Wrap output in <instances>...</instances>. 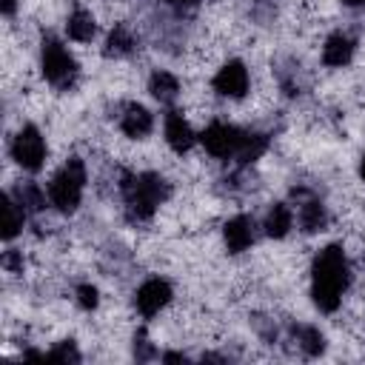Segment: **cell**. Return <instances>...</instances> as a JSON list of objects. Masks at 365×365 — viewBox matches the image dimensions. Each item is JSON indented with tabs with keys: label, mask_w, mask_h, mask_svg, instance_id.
Listing matches in <instances>:
<instances>
[{
	"label": "cell",
	"mask_w": 365,
	"mask_h": 365,
	"mask_svg": "<svg viewBox=\"0 0 365 365\" xmlns=\"http://www.w3.org/2000/svg\"><path fill=\"white\" fill-rule=\"evenodd\" d=\"M14 197H17V202H20L23 208H31V211H37V208L46 205V200H43V194H40L37 185H23V188H17Z\"/></svg>",
	"instance_id": "ffe728a7"
},
{
	"label": "cell",
	"mask_w": 365,
	"mask_h": 365,
	"mask_svg": "<svg viewBox=\"0 0 365 365\" xmlns=\"http://www.w3.org/2000/svg\"><path fill=\"white\" fill-rule=\"evenodd\" d=\"M148 88H151V94H154L160 103H168V100H174L177 91H180V80H177L171 71H154Z\"/></svg>",
	"instance_id": "9a60e30c"
},
{
	"label": "cell",
	"mask_w": 365,
	"mask_h": 365,
	"mask_svg": "<svg viewBox=\"0 0 365 365\" xmlns=\"http://www.w3.org/2000/svg\"><path fill=\"white\" fill-rule=\"evenodd\" d=\"M134 46V37L128 34L125 26H114V31L108 34V54H128Z\"/></svg>",
	"instance_id": "d6986e66"
},
{
	"label": "cell",
	"mask_w": 365,
	"mask_h": 365,
	"mask_svg": "<svg viewBox=\"0 0 365 365\" xmlns=\"http://www.w3.org/2000/svg\"><path fill=\"white\" fill-rule=\"evenodd\" d=\"M123 191H125V200H128V208L137 220H145L154 214V208L163 202L165 197V182L157 177V174H140V177H131L123 182Z\"/></svg>",
	"instance_id": "3957f363"
},
{
	"label": "cell",
	"mask_w": 365,
	"mask_h": 365,
	"mask_svg": "<svg viewBox=\"0 0 365 365\" xmlns=\"http://www.w3.org/2000/svg\"><path fill=\"white\" fill-rule=\"evenodd\" d=\"M242 131L228 125V123H211L205 131H202V145L208 154L214 157H237L240 145H242Z\"/></svg>",
	"instance_id": "8992f818"
},
{
	"label": "cell",
	"mask_w": 365,
	"mask_h": 365,
	"mask_svg": "<svg viewBox=\"0 0 365 365\" xmlns=\"http://www.w3.org/2000/svg\"><path fill=\"white\" fill-rule=\"evenodd\" d=\"M0 9H3V14L9 17V14H14V9H17V0H0Z\"/></svg>",
	"instance_id": "d4e9b609"
},
{
	"label": "cell",
	"mask_w": 365,
	"mask_h": 365,
	"mask_svg": "<svg viewBox=\"0 0 365 365\" xmlns=\"http://www.w3.org/2000/svg\"><path fill=\"white\" fill-rule=\"evenodd\" d=\"M299 222H302V228L305 231H319L322 225H325V208L319 205V202H305L302 208H299Z\"/></svg>",
	"instance_id": "e0dca14e"
},
{
	"label": "cell",
	"mask_w": 365,
	"mask_h": 365,
	"mask_svg": "<svg viewBox=\"0 0 365 365\" xmlns=\"http://www.w3.org/2000/svg\"><path fill=\"white\" fill-rule=\"evenodd\" d=\"M214 88L222 97H242L248 91V71H245V66L240 60L225 63L217 71V77H214Z\"/></svg>",
	"instance_id": "ba28073f"
},
{
	"label": "cell",
	"mask_w": 365,
	"mask_h": 365,
	"mask_svg": "<svg viewBox=\"0 0 365 365\" xmlns=\"http://www.w3.org/2000/svg\"><path fill=\"white\" fill-rule=\"evenodd\" d=\"M77 302L83 308H94L97 305V288L94 285H80L77 288Z\"/></svg>",
	"instance_id": "603a6c76"
},
{
	"label": "cell",
	"mask_w": 365,
	"mask_h": 365,
	"mask_svg": "<svg viewBox=\"0 0 365 365\" xmlns=\"http://www.w3.org/2000/svg\"><path fill=\"white\" fill-rule=\"evenodd\" d=\"M83 185H86V165L80 160H68L57 174L54 180L48 182V200L57 211H74L80 205V197H83Z\"/></svg>",
	"instance_id": "7a4b0ae2"
},
{
	"label": "cell",
	"mask_w": 365,
	"mask_h": 365,
	"mask_svg": "<svg viewBox=\"0 0 365 365\" xmlns=\"http://www.w3.org/2000/svg\"><path fill=\"white\" fill-rule=\"evenodd\" d=\"M222 234H225L228 251L231 254H240V251H245L254 242V222L248 217H234V220L225 222V231Z\"/></svg>",
	"instance_id": "9c48e42d"
},
{
	"label": "cell",
	"mask_w": 365,
	"mask_h": 365,
	"mask_svg": "<svg viewBox=\"0 0 365 365\" xmlns=\"http://www.w3.org/2000/svg\"><path fill=\"white\" fill-rule=\"evenodd\" d=\"M299 342H302L305 354H319L325 348V339L317 328H299Z\"/></svg>",
	"instance_id": "44dd1931"
},
{
	"label": "cell",
	"mask_w": 365,
	"mask_h": 365,
	"mask_svg": "<svg viewBox=\"0 0 365 365\" xmlns=\"http://www.w3.org/2000/svg\"><path fill=\"white\" fill-rule=\"evenodd\" d=\"M348 285V262L345 251L339 245H325L317 259H314V282H311V297L314 305L325 314L339 308L342 291Z\"/></svg>",
	"instance_id": "6da1fadb"
},
{
	"label": "cell",
	"mask_w": 365,
	"mask_h": 365,
	"mask_svg": "<svg viewBox=\"0 0 365 365\" xmlns=\"http://www.w3.org/2000/svg\"><path fill=\"white\" fill-rule=\"evenodd\" d=\"M3 265H6V268H11V271H17V268H23V259H20L14 251H6V257H3Z\"/></svg>",
	"instance_id": "cb8c5ba5"
},
{
	"label": "cell",
	"mask_w": 365,
	"mask_h": 365,
	"mask_svg": "<svg viewBox=\"0 0 365 365\" xmlns=\"http://www.w3.org/2000/svg\"><path fill=\"white\" fill-rule=\"evenodd\" d=\"M168 299H171V285H168L165 279H160V277L145 279V282L137 288V297H134L137 311H140L143 317H154L160 308H165Z\"/></svg>",
	"instance_id": "52a82bcc"
},
{
	"label": "cell",
	"mask_w": 365,
	"mask_h": 365,
	"mask_svg": "<svg viewBox=\"0 0 365 365\" xmlns=\"http://www.w3.org/2000/svg\"><path fill=\"white\" fill-rule=\"evenodd\" d=\"M23 214H26V208L17 200L3 197V240H11L23 228Z\"/></svg>",
	"instance_id": "2e32d148"
},
{
	"label": "cell",
	"mask_w": 365,
	"mask_h": 365,
	"mask_svg": "<svg viewBox=\"0 0 365 365\" xmlns=\"http://www.w3.org/2000/svg\"><path fill=\"white\" fill-rule=\"evenodd\" d=\"M342 3H345V6H354V9H356V6H365V0H342Z\"/></svg>",
	"instance_id": "4316f807"
},
{
	"label": "cell",
	"mask_w": 365,
	"mask_h": 365,
	"mask_svg": "<svg viewBox=\"0 0 365 365\" xmlns=\"http://www.w3.org/2000/svg\"><path fill=\"white\" fill-rule=\"evenodd\" d=\"M66 31H68V37H71V40H77V43H88V40L94 37L97 26H94V17H91L88 11L77 9V11H71V14H68Z\"/></svg>",
	"instance_id": "5bb4252c"
},
{
	"label": "cell",
	"mask_w": 365,
	"mask_h": 365,
	"mask_svg": "<svg viewBox=\"0 0 365 365\" xmlns=\"http://www.w3.org/2000/svg\"><path fill=\"white\" fill-rule=\"evenodd\" d=\"M120 125H123V131L128 137H145L151 131V114L143 106H128L123 120H120Z\"/></svg>",
	"instance_id": "7c38bea8"
},
{
	"label": "cell",
	"mask_w": 365,
	"mask_h": 365,
	"mask_svg": "<svg viewBox=\"0 0 365 365\" xmlns=\"http://www.w3.org/2000/svg\"><path fill=\"white\" fill-rule=\"evenodd\" d=\"M351 54H354V40L342 31L331 34L322 46V60H325V66H334V68H342L351 60Z\"/></svg>",
	"instance_id": "8fae6325"
},
{
	"label": "cell",
	"mask_w": 365,
	"mask_h": 365,
	"mask_svg": "<svg viewBox=\"0 0 365 365\" xmlns=\"http://www.w3.org/2000/svg\"><path fill=\"white\" fill-rule=\"evenodd\" d=\"M165 140H168V145H171L177 154L188 151V148L194 145V131H191V125L182 120V114L171 111V114L165 117Z\"/></svg>",
	"instance_id": "30bf717a"
},
{
	"label": "cell",
	"mask_w": 365,
	"mask_h": 365,
	"mask_svg": "<svg viewBox=\"0 0 365 365\" xmlns=\"http://www.w3.org/2000/svg\"><path fill=\"white\" fill-rule=\"evenodd\" d=\"M165 3H171V6H194L197 0H165Z\"/></svg>",
	"instance_id": "484cf974"
},
{
	"label": "cell",
	"mask_w": 365,
	"mask_h": 365,
	"mask_svg": "<svg viewBox=\"0 0 365 365\" xmlns=\"http://www.w3.org/2000/svg\"><path fill=\"white\" fill-rule=\"evenodd\" d=\"M291 225H294V214H291V208H288L285 202H277V205L268 211V217H265V234L274 237V240L285 237V234L291 231Z\"/></svg>",
	"instance_id": "4fadbf2b"
},
{
	"label": "cell",
	"mask_w": 365,
	"mask_h": 365,
	"mask_svg": "<svg viewBox=\"0 0 365 365\" xmlns=\"http://www.w3.org/2000/svg\"><path fill=\"white\" fill-rule=\"evenodd\" d=\"M48 359H57V362H77L80 359V354H77V348H74V342H60L51 354H48Z\"/></svg>",
	"instance_id": "7402d4cb"
},
{
	"label": "cell",
	"mask_w": 365,
	"mask_h": 365,
	"mask_svg": "<svg viewBox=\"0 0 365 365\" xmlns=\"http://www.w3.org/2000/svg\"><path fill=\"white\" fill-rule=\"evenodd\" d=\"M40 66H43V77L54 86H68L74 71H77V63L74 57L57 43V40H46L43 43V51H40Z\"/></svg>",
	"instance_id": "277c9868"
},
{
	"label": "cell",
	"mask_w": 365,
	"mask_h": 365,
	"mask_svg": "<svg viewBox=\"0 0 365 365\" xmlns=\"http://www.w3.org/2000/svg\"><path fill=\"white\" fill-rule=\"evenodd\" d=\"M11 157L17 160L20 168L26 171H37L46 160V140L34 125H26L17 131L14 143H11Z\"/></svg>",
	"instance_id": "5b68a950"
},
{
	"label": "cell",
	"mask_w": 365,
	"mask_h": 365,
	"mask_svg": "<svg viewBox=\"0 0 365 365\" xmlns=\"http://www.w3.org/2000/svg\"><path fill=\"white\" fill-rule=\"evenodd\" d=\"M265 137L262 134H245L242 137V145H240V151H237V157L242 160V163H251V160H257L262 151H265Z\"/></svg>",
	"instance_id": "ac0fdd59"
},
{
	"label": "cell",
	"mask_w": 365,
	"mask_h": 365,
	"mask_svg": "<svg viewBox=\"0 0 365 365\" xmlns=\"http://www.w3.org/2000/svg\"><path fill=\"white\" fill-rule=\"evenodd\" d=\"M359 177L365 180V154H362V160H359Z\"/></svg>",
	"instance_id": "83f0119b"
}]
</instances>
